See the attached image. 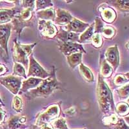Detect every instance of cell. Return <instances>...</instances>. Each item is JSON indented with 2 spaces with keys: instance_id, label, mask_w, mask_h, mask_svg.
<instances>
[{
  "instance_id": "1",
  "label": "cell",
  "mask_w": 129,
  "mask_h": 129,
  "mask_svg": "<svg viewBox=\"0 0 129 129\" xmlns=\"http://www.w3.org/2000/svg\"><path fill=\"white\" fill-rule=\"evenodd\" d=\"M96 95L100 110L103 114H109L114 112L115 105L112 91L100 74L98 78Z\"/></svg>"
},
{
  "instance_id": "2",
  "label": "cell",
  "mask_w": 129,
  "mask_h": 129,
  "mask_svg": "<svg viewBox=\"0 0 129 129\" xmlns=\"http://www.w3.org/2000/svg\"><path fill=\"white\" fill-rule=\"evenodd\" d=\"M61 85L56 78V70L53 67V70L49 77L43 79L42 82L36 88L31 90L26 93V97L30 100L37 98H47L50 96L52 93L56 90L58 89Z\"/></svg>"
},
{
  "instance_id": "3",
  "label": "cell",
  "mask_w": 129,
  "mask_h": 129,
  "mask_svg": "<svg viewBox=\"0 0 129 129\" xmlns=\"http://www.w3.org/2000/svg\"><path fill=\"white\" fill-rule=\"evenodd\" d=\"M36 43L30 45H23L14 41L13 47V59L15 63H20L28 69L29 59L28 57L32 54L33 48L36 46Z\"/></svg>"
},
{
  "instance_id": "4",
  "label": "cell",
  "mask_w": 129,
  "mask_h": 129,
  "mask_svg": "<svg viewBox=\"0 0 129 129\" xmlns=\"http://www.w3.org/2000/svg\"><path fill=\"white\" fill-rule=\"evenodd\" d=\"M33 10L32 9H24L15 15L12 19V25L17 34L20 35L24 28L32 26L34 23Z\"/></svg>"
},
{
  "instance_id": "5",
  "label": "cell",
  "mask_w": 129,
  "mask_h": 129,
  "mask_svg": "<svg viewBox=\"0 0 129 129\" xmlns=\"http://www.w3.org/2000/svg\"><path fill=\"white\" fill-rule=\"evenodd\" d=\"M0 83L7 88L10 92L16 95L20 90L22 79L20 77L9 75L8 76L0 77Z\"/></svg>"
},
{
  "instance_id": "6",
  "label": "cell",
  "mask_w": 129,
  "mask_h": 129,
  "mask_svg": "<svg viewBox=\"0 0 129 129\" xmlns=\"http://www.w3.org/2000/svg\"><path fill=\"white\" fill-rule=\"evenodd\" d=\"M29 67H28V72L27 77H34V78H40V79H46L50 76V73L45 70L39 64L33 55L32 54L29 56Z\"/></svg>"
},
{
  "instance_id": "7",
  "label": "cell",
  "mask_w": 129,
  "mask_h": 129,
  "mask_svg": "<svg viewBox=\"0 0 129 129\" xmlns=\"http://www.w3.org/2000/svg\"><path fill=\"white\" fill-rule=\"evenodd\" d=\"M59 115V107L58 105H53L47 109L44 112L41 113L38 117L36 125L40 126L45 123H49L50 121L55 119Z\"/></svg>"
},
{
  "instance_id": "8",
  "label": "cell",
  "mask_w": 129,
  "mask_h": 129,
  "mask_svg": "<svg viewBox=\"0 0 129 129\" xmlns=\"http://www.w3.org/2000/svg\"><path fill=\"white\" fill-rule=\"evenodd\" d=\"M58 48L64 56H70L76 53H84L86 54L87 52L85 51L82 45L78 43L72 42H58Z\"/></svg>"
},
{
  "instance_id": "9",
  "label": "cell",
  "mask_w": 129,
  "mask_h": 129,
  "mask_svg": "<svg viewBox=\"0 0 129 129\" xmlns=\"http://www.w3.org/2000/svg\"><path fill=\"white\" fill-rule=\"evenodd\" d=\"M38 30L44 38L52 39L57 33V28L50 21L40 19L38 21Z\"/></svg>"
},
{
  "instance_id": "10",
  "label": "cell",
  "mask_w": 129,
  "mask_h": 129,
  "mask_svg": "<svg viewBox=\"0 0 129 129\" xmlns=\"http://www.w3.org/2000/svg\"><path fill=\"white\" fill-rule=\"evenodd\" d=\"M107 62L112 67L114 71H116L119 64V53L117 45L109 47L105 52Z\"/></svg>"
},
{
  "instance_id": "11",
  "label": "cell",
  "mask_w": 129,
  "mask_h": 129,
  "mask_svg": "<svg viewBox=\"0 0 129 129\" xmlns=\"http://www.w3.org/2000/svg\"><path fill=\"white\" fill-rule=\"evenodd\" d=\"M12 24L7 23L0 25V47L8 56V41L10 38Z\"/></svg>"
},
{
  "instance_id": "12",
  "label": "cell",
  "mask_w": 129,
  "mask_h": 129,
  "mask_svg": "<svg viewBox=\"0 0 129 129\" xmlns=\"http://www.w3.org/2000/svg\"><path fill=\"white\" fill-rule=\"evenodd\" d=\"M89 26L90 25L88 23H84L77 18H73L70 23L65 26V30L79 34L86 30Z\"/></svg>"
},
{
  "instance_id": "13",
  "label": "cell",
  "mask_w": 129,
  "mask_h": 129,
  "mask_svg": "<svg viewBox=\"0 0 129 129\" xmlns=\"http://www.w3.org/2000/svg\"><path fill=\"white\" fill-rule=\"evenodd\" d=\"M102 20L108 23H112L114 21L116 18V14L114 10L111 7L106 6L105 5H102L98 8Z\"/></svg>"
},
{
  "instance_id": "14",
  "label": "cell",
  "mask_w": 129,
  "mask_h": 129,
  "mask_svg": "<svg viewBox=\"0 0 129 129\" xmlns=\"http://www.w3.org/2000/svg\"><path fill=\"white\" fill-rule=\"evenodd\" d=\"M56 38L59 40H60L61 42L77 43L79 41V34L69 32L61 28L59 31L56 34Z\"/></svg>"
},
{
  "instance_id": "15",
  "label": "cell",
  "mask_w": 129,
  "mask_h": 129,
  "mask_svg": "<svg viewBox=\"0 0 129 129\" xmlns=\"http://www.w3.org/2000/svg\"><path fill=\"white\" fill-rule=\"evenodd\" d=\"M73 17L68 11L57 9L56 11V18L54 22L59 25H67Z\"/></svg>"
},
{
  "instance_id": "16",
  "label": "cell",
  "mask_w": 129,
  "mask_h": 129,
  "mask_svg": "<svg viewBox=\"0 0 129 129\" xmlns=\"http://www.w3.org/2000/svg\"><path fill=\"white\" fill-rule=\"evenodd\" d=\"M19 12L16 7L10 9H0V25L10 22L13 19L15 15Z\"/></svg>"
},
{
  "instance_id": "17",
  "label": "cell",
  "mask_w": 129,
  "mask_h": 129,
  "mask_svg": "<svg viewBox=\"0 0 129 129\" xmlns=\"http://www.w3.org/2000/svg\"><path fill=\"white\" fill-rule=\"evenodd\" d=\"M42 81L43 79L40 78L29 77L28 79L22 81L20 88L21 92H27L28 90L34 89L42 82Z\"/></svg>"
},
{
  "instance_id": "18",
  "label": "cell",
  "mask_w": 129,
  "mask_h": 129,
  "mask_svg": "<svg viewBox=\"0 0 129 129\" xmlns=\"http://www.w3.org/2000/svg\"><path fill=\"white\" fill-rule=\"evenodd\" d=\"M36 15L39 18L43 20L54 21L56 18V12L54 8L50 7L45 10H39L37 12Z\"/></svg>"
},
{
  "instance_id": "19",
  "label": "cell",
  "mask_w": 129,
  "mask_h": 129,
  "mask_svg": "<svg viewBox=\"0 0 129 129\" xmlns=\"http://www.w3.org/2000/svg\"><path fill=\"white\" fill-rule=\"evenodd\" d=\"M21 116H11L7 121L8 129H25V125L21 121Z\"/></svg>"
},
{
  "instance_id": "20",
  "label": "cell",
  "mask_w": 129,
  "mask_h": 129,
  "mask_svg": "<svg viewBox=\"0 0 129 129\" xmlns=\"http://www.w3.org/2000/svg\"><path fill=\"white\" fill-rule=\"evenodd\" d=\"M94 34V23L88 26L86 30L84 31L82 34L79 36V43H85L91 41L92 38Z\"/></svg>"
},
{
  "instance_id": "21",
  "label": "cell",
  "mask_w": 129,
  "mask_h": 129,
  "mask_svg": "<svg viewBox=\"0 0 129 129\" xmlns=\"http://www.w3.org/2000/svg\"><path fill=\"white\" fill-rule=\"evenodd\" d=\"M79 71L81 76L87 82H93L94 81V78L92 71H90V69H88L82 63L79 65Z\"/></svg>"
},
{
  "instance_id": "22",
  "label": "cell",
  "mask_w": 129,
  "mask_h": 129,
  "mask_svg": "<svg viewBox=\"0 0 129 129\" xmlns=\"http://www.w3.org/2000/svg\"><path fill=\"white\" fill-rule=\"evenodd\" d=\"M82 55L81 53H76V54L67 56V62L71 69H74L77 66L81 63Z\"/></svg>"
},
{
  "instance_id": "23",
  "label": "cell",
  "mask_w": 129,
  "mask_h": 129,
  "mask_svg": "<svg viewBox=\"0 0 129 129\" xmlns=\"http://www.w3.org/2000/svg\"><path fill=\"white\" fill-rule=\"evenodd\" d=\"M113 69L109 63H107L105 59L102 61L101 64V75L103 78H108L111 76L113 72Z\"/></svg>"
},
{
  "instance_id": "24",
  "label": "cell",
  "mask_w": 129,
  "mask_h": 129,
  "mask_svg": "<svg viewBox=\"0 0 129 129\" xmlns=\"http://www.w3.org/2000/svg\"><path fill=\"white\" fill-rule=\"evenodd\" d=\"M112 5L117 10L123 12H129V0H117L113 2Z\"/></svg>"
},
{
  "instance_id": "25",
  "label": "cell",
  "mask_w": 129,
  "mask_h": 129,
  "mask_svg": "<svg viewBox=\"0 0 129 129\" xmlns=\"http://www.w3.org/2000/svg\"><path fill=\"white\" fill-rule=\"evenodd\" d=\"M13 75L16 76L21 77L25 79L26 78V71L25 68L23 66L22 64L18 63H14L13 68Z\"/></svg>"
},
{
  "instance_id": "26",
  "label": "cell",
  "mask_w": 129,
  "mask_h": 129,
  "mask_svg": "<svg viewBox=\"0 0 129 129\" xmlns=\"http://www.w3.org/2000/svg\"><path fill=\"white\" fill-rule=\"evenodd\" d=\"M116 112L120 116H125L129 113V105L126 103L122 102L116 105Z\"/></svg>"
},
{
  "instance_id": "27",
  "label": "cell",
  "mask_w": 129,
  "mask_h": 129,
  "mask_svg": "<svg viewBox=\"0 0 129 129\" xmlns=\"http://www.w3.org/2000/svg\"><path fill=\"white\" fill-rule=\"evenodd\" d=\"M36 10L39 11V10H45L48 7H51L53 6L52 1L50 0H37L36 1Z\"/></svg>"
},
{
  "instance_id": "28",
  "label": "cell",
  "mask_w": 129,
  "mask_h": 129,
  "mask_svg": "<svg viewBox=\"0 0 129 129\" xmlns=\"http://www.w3.org/2000/svg\"><path fill=\"white\" fill-rule=\"evenodd\" d=\"M52 127L55 129H69L67 125L66 119L63 117H59L52 123Z\"/></svg>"
},
{
  "instance_id": "29",
  "label": "cell",
  "mask_w": 129,
  "mask_h": 129,
  "mask_svg": "<svg viewBox=\"0 0 129 129\" xmlns=\"http://www.w3.org/2000/svg\"><path fill=\"white\" fill-rule=\"evenodd\" d=\"M116 34V30L113 27L111 26H104L101 32V35L107 39H111Z\"/></svg>"
},
{
  "instance_id": "30",
  "label": "cell",
  "mask_w": 129,
  "mask_h": 129,
  "mask_svg": "<svg viewBox=\"0 0 129 129\" xmlns=\"http://www.w3.org/2000/svg\"><path fill=\"white\" fill-rule=\"evenodd\" d=\"M12 109L17 112L19 113L21 112L23 109V103L22 100L20 98V97L18 95H15L13 98L12 103Z\"/></svg>"
},
{
  "instance_id": "31",
  "label": "cell",
  "mask_w": 129,
  "mask_h": 129,
  "mask_svg": "<svg viewBox=\"0 0 129 129\" xmlns=\"http://www.w3.org/2000/svg\"><path fill=\"white\" fill-rule=\"evenodd\" d=\"M117 92L121 99H126L129 97V83L125 85L117 90Z\"/></svg>"
},
{
  "instance_id": "32",
  "label": "cell",
  "mask_w": 129,
  "mask_h": 129,
  "mask_svg": "<svg viewBox=\"0 0 129 129\" xmlns=\"http://www.w3.org/2000/svg\"><path fill=\"white\" fill-rule=\"evenodd\" d=\"M91 42L95 48H100L103 45V40H102L101 34H94L92 38Z\"/></svg>"
},
{
  "instance_id": "33",
  "label": "cell",
  "mask_w": 129,
  "mask_h": 129,
  "mask_svg": "<svg viewBox=\"0 0 129 129\" xmlns=\"http://www.w3.org/2000/svg\"><path fill=\"white\" fill-rule=\"evenodd\" d=\"M118 120V117L115 114H112L109 116H107L103 118V122L105 125H114Z\"/></svg>"
},
{
  "instance_id": "34",
  "label": "cell",
  "mask_w": 129,
  "mask_h": 129,
  "mask_svg": "<svg viewBox=\"0 0 129 129\" xmlns=\"http://www.w3.org/2000/svg\"><path fill=\"white\" fill-rule=\"evenodd\" d=\"M105 26L103 21L99 17L95 18V23H94V32L95 34H101V32L103 27Z\"/></svg>"
},
{
  "instance_id": "35",
  "label": "cell",
  "mask_w": 129,
  "mask_h": 129,
  "mask_svg": "<svg viewBox=\"0 0 129 129\" xmlns=\"http://www.w3.org/2000/svg\"><path fill=\"white\" fill-rule=\"evenodd\" d=\"M127 82L125 79V76L123 74H118L117 75L114 79V83L117 86L122 85L123 84L126 83Z\"/></svg>"
},
{
  "instance_id": "36",
  "label": "cell",
  "mask_w": 129,
  "mask_h": 129,
  "mask_svg": "<svg viewBox=\"0 0 129 129\" xmlns=\"http://www.w3.org/2000/svg\"><path fill=\"white\" fill-rule=\"evenodd\" d=\"M113 126L115 129H129V126L125 123L124 119L121 118H118V120L116 125Z\"/></svg>"
},
{
  "instance_id": "37",
  "label": "cell",
  "mask_w": 129,
  "mask_h": 129,
  "mask_svg": "<svg viewBox=\"0 0 129 129\" xmlns=\"http://www.w3.org/2000/svg\"><path fill=\"white\" fill-rule=\"evenodd\" d=\"M36 1L29 0V1H22V7L25 9H34Z\"/></svg>"
},
{
  "instance_id": "38",
  "label": "cell",
  "mask_w": 129,
  "mask_h": 129,
  "mask_svg": "<svg viewBox=\"0 0 129 129\" xmlns=\"http://www.w3.org/2000/svg\"><path fill=\"white\" fill-rule=\"evenodd\" d=\"M5 112L0 107V125L3 123L5 118Z\"/></svg>"
},
{
  "instance_id": "39",
  "label": "cell",
  "mask_w": 129,
  "mask_h": 129,
  "mask_svg": "<svg viewBox=\"0 0 129 129\" xmlns=\"http://www.w3.org/2000/svg\"><path fill=\"white\" fill-rule=\"evenodd\" d=\"M7 72V69L3 64H0V75H3Z\"/></svg>"
},
{
  "instance_id": "40",
  "label": "cell",
  "mask_w": 129,
  "mask_h": 129,
  "mask_svg": "<svg viewBox=\"0 0 129 129\" xmlns=\"http://www.w3.org/2000/svg\"><path fill=\"white\" fill-rule=\"evenodd\" d=\"M41 129H53V127L49 123H45L40 126Z\"/></svg>"
},
{
  "instance_id": "41",
  "label": "cell",
  "mask_w": 129,
  "mask_h": 129,
  "mask_svg": "<svg viewBox=\"0 0 129 129\" xmlns=\"http://www.w3.org/2000/svg\"><path fill=\"white\" fill-rule=\"evenodd\" d=\"M124 75V76H125V79H126V81H129V72H128V73H126L125 74H123Z\"/></svg>"
},
{
  "instance_id": "42",
  "label": "cell",
  "mask_w": 129,
  "mask_h": 129,
  "mask_svg": "<svg viewBox=\"0 0 129 129\" xmlns=\"http://www.w3.org/2000/svg\"><path fill=\"white\" fill-rule=\"evenodd\" d=\"M30 129H41L40 128V126H37V125H32V126H30Z\"/></svg>"
},
{
  "instance_id": "43",
  "label": "cell",
  "mask_w": 129,
  "mask_h": 129,
  "mask_svg": "<svg viewBox=\"0 0 129 129\" xmlns=\"http://www.w3.org/2000/svg\"><path fill=\"white\" fill-rule=\"evenodd\" d=\"M124 119V120L127 123L128 125H129V116H125V117H124V119Z\"/></svg>"
},
{
  "instance_id": "44",
  "label": "cell",
  "mask_w": 129,
  "mask_h": 129,
  "mask_svg": "<svg viewBox=\"0 0 129 129\" xmlns=\"http://www.w3.org/2000/svg\"><path fill=\"white\" fill-rule=\"evenodd\" d=\"M0 103L3 105H4V103H3V101H2V99H1V98H0Z\"/></svg>"
},
{
  "instance_id": "45",
  "label": "cell",
  "mask_w": 129,
  "mask_h": 129,
  "mask_svg": "<svg viewBox=\"0 0 129 129\" xmlns=\"http://www.w3.org/2000/svg\"><path fill=\"white\" fill-rule=\"evenodd\" d=\"M126 48H127L128 49V50H129V42L127 44H126Z\"/></svg>"
},
{
  "instance_id": "46",
  "label": "cell",
  "mask_w": 129,
  "mask_h": 129,
  "mask_svg": "<svg viewBox=\"0 0 129 129\" xmlns=\"http://www.w3.org/2000/svg\"><path fill=\"white\" fill-rule=\"evenodd\" d=\"M127 103H128V105H129V98H128V100H127Z\"/></svg>"
},
{
  "instance_id": "47",
  "label": "cell",
  "mask_w": 129,
  "mask_h": 129,
  "mask_svg": "<svg viewBox=\"0 0 129 129\" xmlns=\"http://www.w3.org/2000/svg\"><path fill=\"white\" fill-rule=\"evenodd\" d=\"M2 104H1V103H0V107H1V106H2Z\"/></svg>"
},
{
  "instance_id": "48",
  "label": "cell",
  "mask_w": 129,
  "mask_h": 129,
  "mask_svg": "<svg viewBox=\"0 0 129 129\" xmlns=\"http://www.w3.org/2000/svg\"><path fill=\"white\" fill-rule=\"evenodd\" d=\"M83 129H87V128H83Z\"/></svg>"
}]
</instances>
